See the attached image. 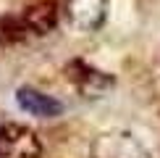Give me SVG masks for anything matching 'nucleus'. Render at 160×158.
<instances>
[{
	"label": "nucleus",
	"instance_id": "1",
	"mask_svg": "<svg viewBox=\"0 0 160 158\" xmlns=\"http://www.w3.org/2000/svg\"><path fill=\"white\" fill-rule=\"evenodd\" d=\"M42 145L29 127L5 124L0 127V158H39Z\"/></svg>",
	"mask_w": 160,
	"mask_h": 158
},
{
	"label": "nucleus",
	"instance_id": "2",
	"mask_svg": "<svg viewBox=\"0 0 160 158\" xmlns=\"http://www.w3.org/2000/svg\"><path fill=\"white\" fill-rule=\"evenodd\" d=\"M66 21L79 32H95L108 16V0H66Z\"/></svg>",
	"mask_w": 160,
	"mask_h": 158
},
{
	"label": "nucleus",
	"instance_id": "3",
	"mask_svg": "<svg viewBox=\"0 0 160 158\" xmlns=\"http://www.w3.org/2000/svg\"><path fill=\"white\" fill-rule=\"evenodd\" d=\"M66 79L76 84L79 92H84L87 97H97L100 92H105L108 87H113V76L105 71L95 69V66L84 63V61H71L66 66Z\"/></svg>",
	"mask_w": 160,
	"mask_h": 158
},
{
	"label": "nucleus",
	"instance_id": "4",
	"mask_svg": "<svg viewBox=\"0 0 160 158\" xmlns=\"http://www.w3.org/2000/svg\"><path fill=\"white\" fill-rule=\"evenodd\" d=\"M95 158H147V150L131 134H102L95 142Z\"/></svg>",
	"mask_w": 160,
	"mask_h": 158
},
{
	"label": "nucleus",
	"instance_id": "5",
	"mask_svg": "<svg viewBox=\"0 0 160 158\" xmlns=\"http://www.w3.org/2000/svg\"><path fill=\"white\" fill-rule=\"evenodd\" d=\"M16 103L21 111H26L29 116H37V118H52V116H61V111H63V105L55 97L45 95V92H39L34 87H18Z\"/></svg>",
	"mask_w": 160,
	"mask_h": 158
},
{
	"label": "nucleus",
	"instance_id": "6",
	"mask_svg": "<svg viewBox=\"0 0 160 158\" xmlns=\"http://www.w3.org/2000/svg\"><path fill=\"white\" fill-rule=\"evenodd\" d=\"M26 26H29L32 34H48L52 26L58 24V5L52 0H42V3H34L29 8L21 11Z\"/></svg>",
	"mask_w": 160,
	"mask_h": 158
},
{
	"label": "nucleus",
	"instance_id": "7",
	"mask_svg": "<svg viewBox=\"0 0 160 158\" xmlns=\"http://www.w3.org/2000/svg\"><path fill=\"white\" fill-rule=\"evenodd\" d=\"M26 37H32V32L21 13L0 16V45H16V42H24Z\"/></svg>",
	"mask_w": 160,
	"mask_h": 158
}]
</instances>
